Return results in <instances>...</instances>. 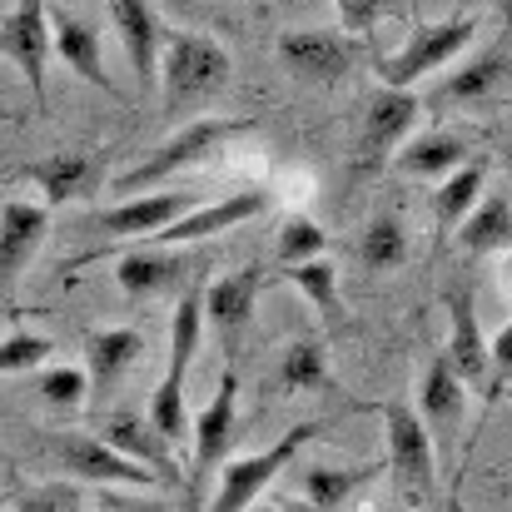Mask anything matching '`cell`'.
<instances>
[{
  "label": "cell",
  "instance_id": "60d3db41",
  "mask_svg": "<svg viewBox=\"0 0 512 512\" xmlns=\"http://www.w3.org/2000/svg\"><path fill=\"white\" fill-rule=\"evenodd\" d=\"M448 512H468V508H458V503H453V508H448Z\"/></svg>",
  "mask_w": 512,
  "mask_h": 512
},
{
  "label": "cell",
  "instance_id": "8d00e7d4",
  "mask_svg": "<svg viewBox=\"0 0 512 512\" xmlns=\"http://www.w3.org/2000/svg\"><path fill=\"white\" fill-rule=\"evenodd\" d=\"M488 373H493V388H498V383H512V324L493 339V348H488Z\"/></svg>",
  "mask_w": 512,
  "mask_h": 512
},
{
  "label": "cell",
  "instance_id": "ba28073f",
  "mask_svg": "<svg viewBox=\"0 0 512 512\" xmlns=\"http://www.w3.org/2000/svg\"><path fill=\"white\" fill-rule=\"evenodd\" d=\"M473 30H478V20H468V15H463V20H443V25L418 30V35L408 40V50H398L393 60H378L383 85H388V90H403V85H413L418 75H428V70L448 65L458 50H468Z\"/></svg>",
  "mask_w": 512,
  "mask_h": 512
},
{
  "label": "cell",
  "instance_id": "603a6c76",
  "mask_svg": "<svg viewBox=\"0 0 512 512\" xmlns=\"http://www.w3.org/2000/svg\"><path fill=\"white\" fill-rule=\"evenodd\" d=\"M483 179H488V160H468L463 170H453L443 179V189L433 194V214H438V239L458 234V224L473 214L478 194H483Z\"/></svg>",
  "mask_w": 512,
  "mask_h": 512
},
{
  "label": "cell",
  "instance_id": "f35d334b",
  "mask_svg": "<svg viewBox=\"0 0 512 512\" xmlns=\"http://www.w3.org/2000/svg\"><path fill=\"white\" fill-rule=\"evenodd\" d=\"M279 512H319V508H309V503H289V508H279Z\"/></svg>",
  "mask_w": 512,
  "mask_h": 512
},
{
  "label": "cell",
  "instance_id": "4316f807",
  "mask_svg": "<svg viewBox=\"0 0 512 512\" xmlns=\"http://www.w3.org/2000/svg\"><path fill=\"white\" fill-rule=\"evenodd\" d=\"M383 468H309L304 473V498H309V508L319 512H334L343 508L363 483H373Z\"/></svg>",
  "mask_w": 512,
  "mask_h": 512
},
{
  "label": "cell",
  "instance_id": "3957f363",
  "mask_svg": "<svg viewBox=\"0 0 512 512\" xmlns=\"http://www.w3.org/2000/svg\"><path fill=\"white\" fill-rule=\"evenodd\" d=\"M383 428H388V473H393L403 503L423 508V503L433 498V488H438L428 423H423L408 403H383Z\"/></svg>",
  "mask_w": 512,
  "mask_h": 512
},
{
  "label": "cell",
  "instance_id": "e575fe53",
  "mask_svg": "<svg viewBox=\"0 0 512 512\" xmlns=\"http://www.w3.org/2000/svg\"><path fill=\"white\" fill-rule=\"evenodd\" d=\"M15 512H75V488H65V483H45V488H35V493H25Z\"/></svg>",
  "mask_w": 512,
  "mask_h": 512
},
{
  "label": "cell",
  "instance_id": "ab89813d",
  "mask_svg": "<svg viewBox=\"0 0 512 512\" xmlns=\"http://www.w3.org/2000/svg\"><path fill=\"white\" fill-rule=\"evenodd\" d=\"M503 20H508V30H512V0H508V10H503Z\"/></svg>",
  "mask_w": 512,
  "mask_h": 512
},
{
  "label": "cell",
  "instance_id": "d4e9b609",
  "mask_svg": "<svg viewBox=\"0 0 512 512\" xmlns=\"http://www.w3.org/2000/svg\"><path fill=\"white\" fill-rule=\"evenodd\" d=\"M458 239H463L468 254H493V249L512 244V199L508 194H493V199L473 204V214L458 224Z\"/></svg>",
  "mask_w": 512,
  "mask_h": 512
},
{
  "label": "cell",
  "instance_id": "6da1fadb",
  "mask_svg": "<svg viewBox=\"0 0 512 512\" xmlns=\"http://www.w3.org/2000/svg\"><path fill=\"white\" fill-rule=\"evenodd\" d=\"M199 334H204V289H184L170 324V363H165V378H160V388L150 398V413H145L170 448L184 443V378H189Z\"/></svg>",
  "mask_w": 512,
  "mask_h": 512
},
{
  "label": "cell",
  "instance_id": "d590c367",
  "mask_svg": "<svg viewBox=\"0 0 512 512\" xmlns=\"http://www.w3.org/2000/svg\"><path fill=\"white\" fill-rule=\"evenodd\" d=\"M334 5H339V15H343L348 30H368V25L388 10V0H334Z\"/></svg>",
  "mask_w": 512,
  "mask_h": 512
},
{
  "label": "cell",
  "instance_id": "b9f144b4",
  "mask_svg": "<svg viewBox=\"0 0 512 512\" xmlns=\"http://www.w3.org/2000/svg\"><path fill=\"white\" fill-rule=\"evenodd\" d=\"M249 512H269V508H249Z\"/></svg>",
  "mask_w": 512,
  "mask_h": 512
},
{
  "label": "cell",
  "instance_id": "5b68a950",
  "mask_svg": "<svg viewBox=\"0 0 512 512\" xmlns=\"http://www.w3.org/2000/svg\"><path fill=\"white\" fill-rule=\"evenodd\" d=\"M239 130H249V120H194V125H184L179 135H170L155 155H145L135 170L120 174L115 189H120V194H140V189H150V184H160V179H170V174L199 165L209 150H219V145L234 140Z\"/></svg>",
  "mask_w": 512,
  "mask_h": 512
},
{
  "label": "cell",
  "instance_id": "ac0fdd59",
  "mask_svg": "<svg viewBox=\"0 0 512 512\" xmlns=\"http://www.w3.org/2000/svg\"><path fill=\"white\" fill-rule=\"evenodd\" d=\"M50 55H60L65 70H75L85 85L110 90V70H105V60H100V35H95V25H85L80 15H55Z\"/></svg>",
  "mask_w": 512,
  "mask_h": 512
},
{
  "label": "cell",
  "instance_id": "484cf974",
  "mask_svg": "<svg viewBox=\"0 0 512 512\" xmlns=\"http://www.w3.org/2000/svg\"><path fill=\"white\" fill-rule=\"evenodd\" d=\"M463 155H468V145L458 135H423L398 155V170L413 174V179H443L448 170L463 165Z\"/></svg>",
  "mask_w": 512,
  "mask_h": 512
},
{
  "label": "cell",
  "instance_id": "9c48e42d",
  "mask_svg": "<svg viewBox=\"0 0 512 512\" xmlns=\"http://www.w3.org/2000/svg\"><path fill=\"white\" fill-rule=\"evenodd\" d=\"M50 448H55V458H60L75 478H85V483H115V488H160V483H165L160 473L130 463L125 453H115L110 443L85 438V433H60V438H50Z\"/></svg>",
  "mask_w": 512,
  "mask_h": 512
},
{
  "label": "cell",
  "instance_id": "8fae6325",
  "mask_svg": "<svg viewBox=\"0 0 512 512\" xmlns=\"http://www.w3.org/2000/svg\"><path fill=\"white\" fill-rule=\"evenodd\" d=\"M189 209H199L194 189H165V194H135L115 209L100 214V229L115 239H155L160 229H170L174 219H184Z\"/></svg>",
  "mask_w": 512,
  "mask_h": 512
},
{
  "label": "cell",
  "instance_id": "52a82bcc",
  "mask_svg": "<svg viewBox=\"0 0 512 512\" xmlns=\"http://www.w3.org/2000/svg\"><path fill=\"white\" fill-rule=\"evenodd\" d=\"M358 40L343 35V30H289L279 40V60L289 65L294 80H309V85H334L343 80L353 65H358Z\"/></svg>",
  "mask_w": 512,
  "mask_h": 512
},
{
  "label": "cell",
  "instance_id": "277c9868",
  "mask_svg": "<svg viewBox=\"0 0 512 512\" xmlns=\"http://www.w3.org/2000/svg\"><path fill=\"white\" fill-rule=\"evenodd\" d=\"M314 438H319V423H299V428H289L274 448H264V453H254V458L224 463V468H219V493H214L209 512H249L254 498H259V493L294 463V453H299L304 443H314Z\"/></svg>",
  "mask_w": 512,
  "mask_h": 512
},
{
  "label": "cell",
  "instance_id": "8992f818",
  "mask_svg": "<svg viewBox=\"0 0 512 512\" xmlns=\"http://www.w3.org/2000/svg\"><path fill=\"white\" fill-rule=\"evenodd\" d=\"M0 55L25 75L35 110H45V65H50V20L45 0H15V10L0 20Z\"/></svg>",
  "mask_w": 512,
  "mask_h": 512
},
{
  "label": "cell",
  "instance_id": "74e56055",
  "mask_svg": "<svg viewBox=\"0 0 512 512\" xmlns=\"http://www.w3.org/2000/svg\"><path fill=\"white\" fill-rule=\"evenodd\" d=\"M100 512H170L165 503H145V498H125V493H100Z\"/></svg>",
  "mask_w": 512,
  "mask_h": 512
},
{
  "label": "cell",
  "instance_id": "1f68e13d",
  "mask_svg": "<svg viewBox=\"0 0 512 512\" xmlns=\"http://www.w3.org/2000/svg\"><path fill=\"white\" fill-rule=\"evenodd\" d=\"M294 289H304V299L319 309V314H334L339 309V294H334V264L329 259H309V264H294L284 269Z\"/></svg>",
  "mask_w": 512,
  "mask_h": 512
},
{
  "label": "cell",
  "instance_id": "f546056e",
  "mask_svg": "<svg viewBox=\"0 0 512 512\" xmlns=\"http://www.w3.org/2000/svg\"><path fill=\"white\" fill-rule=\"evenodd\" d=\"M408 254V239H403V224L398 214H378L363 234V264L368 269H398Z\"/></svg>",
  "mask_w": 512,
  "mask_h": 512
},
{
  "label": "cell",
  "instance_id": "4dcf8cb0",
  "mask_svg": "<svg viewBox=\"0 0 512 512\" xmlns=\"http://www.w3.org/2000/svg\"><path fill=\"white\" fill-rule=\"evenodd\" d=\"M284 388L299 393V388H324L329 383V358H324V343L299 339L289 353H284Z\"/></svg>",
  "mask_w": 512,
  "mask_h": 512
},
{
  "label": "cell",
  "instance_id": "4fadbf2b",
  "mask_svg": "<svg viewBox=\"0 0 512 512\" xmlns=\"http://www.w3.org/2000/svg\"><path fill=\"white\" fill-rule=\"evenodd\" d=\"M448 319H453V339H448V363L463 378V388H483L493 393V373H488V343L478 329V309L468 289H448Z\"/></svg>",
  "mask_w": 512,
  "mask_h": 512
},
{
  "label": "cell",
  "instance_id": "7c38bea8",
  "mask_svg": "<svg viewBox=\"0 0 512 512\" xmlns=\"http://www.w3.org/2000/svg\"><path fill=\"white\" fill-rule=\"evenodd\" d=\"M100 443H110V448L125 453L130 463L160 473L165 483L179 478V468H174V448L155 433V423H150L145 413H135V408H110V413L100 418Z\"/></svg>",
  "mask_w": 512,
  "mask_h": 512
},
{
  "label": "cell",
  "instance_id": "83f0119b",
  "mask_svg": "<svg viewBox=\"0 0 512 512\" xmlns=\"http://www.w3.org/2000/svg\"><path fill=\"white\" fill-rule=\"evenodd\" d=\"M30 179L45 189V204H65V199H80L95 184V170L80 155H50V160L30 165Z\"/></svg>",
  "mask_w": 512,
  "mask_h": 512
},
{
  "label": "cell",
  "instance_id": "e0dca14e",
  "mask_svg": "<svg viewBox=\"0 0 512 512\" xmlns=\"http://www.w3.org/2000/svg\"><path fill=\"white\" fill-rule=\"evenodd\" d=\"M413 120H418V100H413V95H403V90H383V95L368 105V115H363V135H358V170L383 165V160H388V150L413 130Z\"/></svg>",
  "mask_w": 512,
  "mask_h": 512
},
{
  "label": "cell",
  "instance_id": "9a60e30c",
  "mask_svg": "<svg viewBox=\"0 0 512 512\" xmlns=\"http://www.w3.org/2000/svg\"><path fill=\"white\" fill-rule=\"evenodd\" d=\"M45 229H50V209H45V204L10 199V204L0 209V294L25 274V264L35 259Z\"/></svg>",
  "mask_w": 512,
  "mask_h": 512
},
{
  "label": "cell",
  "instance_id": "cb8c5ba5",
  "mask_svg": "<svg viewBox=\"0 0 512 512\" xmlns=\"http://www.w3.org/2000/svg\"><path fill=\"white\" fill-rule=\"evenodd\" d=\"M418 408H423V423H438V428H453V423L463 418V408H468L463 378L453 373V363H448L443 353L428 363V373H423V383H418Z\"/></svg>",
  "mask_w": 512,
  "mask_h": 512
},
{
  "label": "cell",
  "instance_id": "d6986e66",
  "mask_svg": "<svg viewBox=\"0 0 512 512\" xmlns=\"http://www.w3.org/2000/svg\"><path fill=\"white\" fill-rule=\"evenodd\" d=\"M145 353V334L140 329H95L85 343V368H90V393L105 398L115 388V378Z\"/></svg>",
  "mask_w": 512,
  "mask_h": 512
},
{
  "label": "cell",
  "instance_id": "2e32d148",
  "mask_svg": "<svg viewBox=\"0 0 512 512\" xmlns=\"http://www.w3.org/2000/svg\"><path fill=\"white\" fill-rule=\"evenodd\" d=\"M264 209H269V194L264 189H239V194H229L219 204L189 209L184 219H174L170 229H160L155 239L160 244H199V239H214V234H224V229H234V224H244V219H254Z\"/></svg>",
  "mask_w": 512,
  "mask_h": 512
},
{
  "label": "cell",
  "instance_id": "d6a6232c",
  "mask_svg": "<svg viewBox=\"0 0 512 512\" xmlns=\"http://www.w3.org/2000/svg\"><path fill=\"white\" fill-rule=\"evenodd\" d=\"M35 388H40V398L50 408H80L85 393H90V373L85 368H45L35 378Z\"/></svg>",
  "mask_w": 512,
  "mask_h": 512
},
{
  "label": "cell",
  "instance_id": "7402d4cb",
  "mask_svg": "<svg viewBox=\"0 0 512 512\" xmlns=\"http://www.w3.org/2000/svg\"><path fill=\"white\" fill-rule=\"evenodd\" d=\"M508 55H503V45L498 50H478L458 75H448L443 85H438V95H433V105H473V100H488L503 80H508Z\"/></svg>",
  "mask_w": 512,
  "mask_h": 512
},
{
  "label": "cell",
  "instance_id": "7a4b0ae2",
  "mask_svg": "<svg viewBox=\"0 0 512 512\" xmlns=\"http://www.w3.org/2000/svg\"><path fill=\"white\" fill-rule=\"evenodd\" d=\"M234 60L224 45L204 35H165L160 45V85H165V115H179L184 105L209 100L219 85H229Z\"/></svg>",
  "mask_w": 512,
  "mask_h": 512
},
{
  "label": "cell",
  "instance_id": "f1b7e54d",
  "mask_svg": "<svg viewBox=\"0 0 512 512\" xmlns=\"http://www.w3.org/2000/svg\"><path fill=\"white\" fill-rule=\"evenodd\" d=\"M274 254H279L284 269L309 264V259H324V229H319L314 219L294 214V219H284V229H279V239H274Z\"/></svg>",
  "mask_w": 512,
  "mask_h": 512
},
{
  "label": "cell",
  "instance_id": "30bf717a",
  "mask_svg": "<svg viewBox=\"0 0 512 512\" xmlns=\"http://www.w3.org/2000/svg\"><path fill=\"white\" fill-rule=\"evenodd\" d=\"M234 413H239V378L224 373L214 398H209V408H199V418H194V468H189V488L194 493H204L209 473L224 468V453L234 443Z\"/></svg>",
  "mask_w": 512,
  "mask_h": 512
},
{
  "label": "cell",
  "instance_id": "836d02e7",
  "mask_svg": "<svg viewBox=\"0 0 512 512\" xmlns=\"http://www.w3.org/2000/svg\"><path fill=\"white\" fill-rule=\"evenodd\" d=\"M50 358V339L45 334H10L0 343V373H25V368H40Z\"/></svg>",
  "mask_w": 512,
  "mask_h": 512
},
{
  "label": "cell",
  "instance_id": "44dd1931",
  "mask_svg": "<svg viewBox=\"0 0 512 512\" xmlns=\"http://www.w3.org/2000/svg\"><path fill=\"white\" fill-rule=\"evenodd\" d=\"M179 279H184V259H179V254H165V249H135V254H120V264H115V284H120L130 299L170 294Z\"/></svg>",
  "mask_w": 512,
  "mask_h": 512
},
{
  "label": "cell",
  "instance_id": "5bb4252c",
  "mask_svg": "<svg viewBox=\"0 0 512 512\" xmlns=\"http://www.w3.org/2000/svg\"><path fill=\"white\" fill-rule=\"evenodd\" d=\"M110 15H115V30H120V45L130 55V70H135L140 90H150L155 75H160V45H165L155 5L150 0H110Z\"/></svg>",
  "mask_w": 512,
  "mask_h": 512
},
{
  "label": "cell",
  "instance_id": "ffe728a7",
  "mask_svg": "<svg viewBox=\"0 0 512 512\" xmlns=\"http://www.w3.org/2000/svg\"><path fill=\"white\" fill-rule=\"evenodd\" d=\"M259 284H264V264H249L239 274H224L204 289V324H219V329H239L249 324L254 314V299H259Z\"/></svg>",
  "mask_w": 512,
  "mask_h": 512
}]
</instances>
